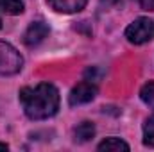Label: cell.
Instances as JSON below:
<instances>
[{"label": "cell", "mask_w": 154, "mask_h": 152, "mask_svg": "<svg viewBox=\"0 0 154 152\" xmlns=\"http://www.w3.org/2000/svg\"><path fill=\"white\" fill-rule=\"evenodd\" d=\"M140 5L145 11H154V0H140Z\"/></svg>", "instance_id": "7c38bea8"}, {"label": "cell", "mask_w": 154, "mask_h": 152, "mask_svg": "<svg viewBox=\"0 0 154 152\" xmlns=\"http://www.w3.org/2000/svg\"><path fill=\"white\" fill-rule=\"evenodd\" d=\"M0 29H2V20H0Z\"/></svg>", "instance_id": "5bb4252c"}, {"label": "cell", "mask_w": 154, "mask_h": 152, "mask_svg": "<svg viewBox=\"0 0 154 152\" xmlns=\"http://www.w3.org/2000/svg\"><path fill=\"white\" fill-rule=\"evenodd\" d=\"M93 136H95V125L91 122H82L74 129V140L79 141V143L90 141Z\"/></svg>", "instance_id": "52a82bcc"}, {"label": "cell", "mask_w": 154, "mask_h": 152, "mask_svg": "<svg viewBox=\"0 0 154 152\" xmlns=\"http://www.w3.org/2000/svg\"><path fill=\"white\" fill-rule=\"evenodd\" d=\"M143 145L154 147V114L145 120V125H143Z\"/></svg>", "instance_id": "8fae6325"}, {"label": "cell", "mask_w": 154, "mask_h": 152, "mask_svg": "<svg viewBox=\"0 0 154 152\" xmlns=\"http://www.w3.org/2000/svg\"><path fill=\"white\" fill-rule=\"evenodd\" d=\"M23 57L22 54L7 41L0 39V75H14L22 70Z\"/></svg>", "instance_id": "7a4b0ae2"}, {"label": "cell", "mask_w": 154, "mask_h": 152, "mask_svg": "<svg viewBox=\"0 0 154 152\" xmlns=\"http://www.w3.org/2000/svg\"><path fill=\"white\" fill-rule=\"evenodd\" d=\"M97 95V86L91 84L90 81H82L79 82L75 88L70 91L68 95V102L70 106H81V104H88L95 99Z\"/></svg>", "instance_id": "277c9868"}, {"label": "cell", "mask_w": 154, "mask_h": 152, "mask_svg": "<svg viewBox=\"0 0 154 152\" xmlns=\"http://www.w3.org/2000/svg\"><path fill=\"white\" fill-rule=\"evenodd\" d=\"M47 4L57 13L74 14V13H79L86 7L88 0H47Z\"/></svg>", "instance_id": "8992f818"}, {"label": "cell", "mask_w": 154, "mask_h": 152, "mask_svg": "<svg viewBox=\"0 0 154 152\" xmlns=\"http://www.w3.org/2000/svg\"><path fill=\"white\" fill-rule=\"evenodd\" d=\"M140 99L143 100V104H147L151 109H154V81H151V82H147V84L142 86Z\"/></svg>", "instance_id": "30bf717a"}, {"label": "cell", "mask_w": 154, "mask_h": 152, "mask_svg": "<svg viewBox=\"0 0 154 152\" xmlns=\"http://www.w3.org/2000/svg\"><path fill=\"white\" fill-rule=\"evenodd\" d=\"M7 149H9V147H7L5 143H0V150H7Z\"/></svg>", "instance_id": "4fadbf2b"}, {"label": "cell", "mask_w": 154, "mask_h": 152, "mask_svg": "<svg viewBox=\"0 0 154 152\" xmlns=\"http://www.w3.org/2000/svg\"><path fill=\"white\" fill-rule=\"evenodd\" d=\"M152 34H154V23L149 18H145V16L136 18L125 29V38L133 45H143V43H147L149 39L152 38Z\"/></svg>", "instance_id": "3957f363"}, {"label": "cell", "mask_w": 154, "mask_h": 152, "mask_svg": "<svg viewBox=\"0 0 154 152\" xmlns=\"http://www.w3.org/2000/svg\"><path fill=\"white\" fill-rule=\"evenodd\" d=\"M97 149L100 152H104V150L106 152H118V150H129V145L124 140H120V138H108V140L100 141Z\"/></svg>", "instance_id": "ba28073f"}, {"label": "cell", "mask_w": 154, "mask_h": 152, "mask_svg": "<svg viewBox=\"0 0 154 152\" xmlns=\"http://www.w3.org/2000/svg\"><path fill=\"white\" fill-rule=\"evenodd\" d=\"M0 11L5 14H22L23 4L20 0H0Z\"/></svg>", "instance_id": "9c48e42d"}, {"label": "cell", "mask_w": 154, "mask_h": 152, "mask_svg": "<svg viewBox=\"0 0 154 152\" xmlns=\"http://www.w3.org/2000/svg\"><path fill=\"white\" fill-rule=\"evenodd\" d=\"M48 36V25L45 22H32L23 32V43L27 47H38Z\"/></svg>", "instance_id": "5b68a950"}, {"label": "cell", "mask_w": 154, "mask_h": 152, "mask_svg": "<svg viewBox=\"0 0 154 152\" xmlns=\"http://www.w3.org/2000/svg\"><path fill=\"white\" fill-rule=\"evenodd\" d=\"M20 104L31 120H47L59 109V91L50 82L25 86L20 90Z\"/></svg>", "instance_id": "6da1fadb"}]
</instances>
